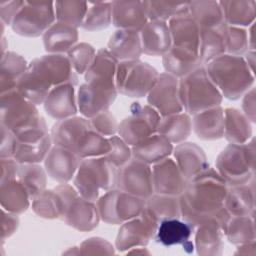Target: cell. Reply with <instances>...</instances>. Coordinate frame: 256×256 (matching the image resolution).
I'll return each mask as SVG.
<instances>
[{"mask_svg": "<svg viewBox=\"0 0 256 256\" xmlns=\"http://www.w3.org/2000/svg\"><path fill=\"white\" fill-rule=\"evenodd\" d=\"M228 187L213 168H207L193 178L179 196L181 218L192 225L214 224L223 231L231 217L224 207Z\"/></svg>", "mask_w": 256, "mask_h": 256, "instance_id": "1", "label": "cell"}, {"mask_svg": "<svg viewBox=\"0 0 256 256\" xmlns=\"http://www.w3.org/2000/svg\"><path fill=\"white\" fill-rule=\"evenodd\" d=\"M1 126L10 130L21 143L36 142L48 134L46 122L36 105L16 88L1 93Z\"/></svg>", "mask_w": 256, "mask_h": 256, "instance_id": "2", "label": "cell"}, {"mask_svg": "<svg viewBox=\"0 0 256 256\" xmlns=\"http://www.w3.org/2000/svg\"><path fill=\"white\" fill-rule=\"evenodd\" d=\"M204 66L209 78L227 99H239L254 83V72L242 56L223 54Z\"/></svg>", "mask_w": 256, "mask_h": 256, "instance_id": "3", "label": "cell"}, {"mask_svg": "<svg viewBox=\"0 0 256 256\" xmlns=\"http://www.w3.org/2000/svg\"><path fill=\"white\" fill-rule=\"evenodd\" d=\"M179 97L183 110L189 115L219 106L223 99L221 92L209 78L204 65L179 78Z\"/></svg>", "mask_w": 256, "mask_h": 256, "instance_id": "4", "label": "cell"}, {"mask_svg": "<svg viewBox=\"0 0 256 256\" xmlns=\"http://www.w3.org/2000/svg\"><path fill=\"white\" fill-rule=\"evenodd\" d=\"M116 168L102 157L81 159L73 178L74 187L81 197L97 201L101 192L115 188Z\"/></svg>", "mask_w": 256, "mask_h": 256, "instance_id": "5", "label": "cell"}, {"mask_svg": "<svg viewBox=\"0 0 256 256\" xmlns=\"http://www.w3.org/2000/svg\"><path fill=\"white\" fill-rule=\"evenodd\" d=\"M216 171L230 186L250 182L255 172L254 140L227 145L217 157Z\"/></svg>", "mask_w": 256, "mask_h": 256, "instance_id": "6", "label": "cell"}, {"mask_svg": "<svg viewBox=\"0 0 256 256\" xmlns=\"http://www.w3.org/2000/svg\"><path fill=\"white\" fill-rule=\"evenodd\" d=\"M158 76L159 73L153 66L140 59L120 61L115 76L117 92L134 98L147 96Z\"/></svg>", "mask_w": 256, "mask_h": 256, "instance_id": "7", "label": "cell"}, {"mask_svg": "<svg viewBox=\"0 0 256 256\" xmlns=\"http://www.w3.org/2000/svg\"><path fill=\"white\" fill-rule=\"evenodd\" d=\"M145 199L124 192L118 188L104 192L96 201L100 219L108 224H122L139 216L145 206Z\"/></svg>", "mask_w": 256, "mask_h": 256, "instance_id": "8", "label": "cell"}, {"mask_svg": "<svg viewBox=\"0 0 256 256\" xmlns=\"http://www.w3.org/2000/svg\"><path fill=\"white\" fill-rule=\"evenodd\" d=\"M160 120V114L152 106L134 102L130 106V115L118 125V135L128 145L133 146L158 133Z\"/></svg>", "mask_w": 256, "mask_h": 256, "instance_id": "9", "label": "cell"}, {"mask_svg": "<svg viewBox=\"0 0 256 256\" xmlns=\"http://www.w3.org/2000/svg\"><path fill=\"white\" fill-rule=\"evenodd\" d=\"M55 22L54 2L25 1L11 27L15 33L21 36L38 37L43 35Z\"/></svg>", "mask_w": 256, "mask_h": 256, "instance_id": "10", "label": "cell"}, {"mask_svg": "<svg viewBox=\"0 0 256 256\" xmlns=\"http://www.w3.org/2000/svg\"><path fill=\"white\" fill-rule=\"evenodd\" d=\"M115 188L146 200L154 194L152 168L149 164L132 158L116 169Z\"/></svg>", "mask_w": 256, "mask_h": 256, "instance_id": "11", "label": "cell"}, {"mask_svg": "<svg viewBox=\"0 0 256 256\" xmlns=\"http://www.w3.org/2000/svg\"><path fill=\"white\" fill-rule=\"evenodd\" d=\"M147 101L161 117L182 112L179 78L167 72L159 74L156 83L147 94Z\"/></svg>", "mask_w": 256, "mask_h": 256, "instance_id": "12", "label": "cell"}, {"mask_svg": "<svg viewBox=\"0 0 256 256\" xmlns=\"http://www.w3.org/2000/svg\"><path fill=\"white\" fill-rule=\"evenodd\" d=\"M117 96L115 85L85 82L77 92L78 111L85 118H92L107 111Z\"/></svg>", "mask_w": 256, "mask_h": 256, "instance_id": "13", "label": "cell"}, {"mask_svg": "<svg viewBox=\"0 0 256 256\" xmlns=\"http://www.w3.org/2000/svg\"><path fill=\"white\" fill-rule=\"evenodd\" d=\"M28 67L38 72L52 87L65 83L73 85L78 83L77 73L74 71L68 57L64 54L43 55L32 60Z\"/></svg>", "mask_w": 256, "mask_h": 256, "instance_id": "14", "label": "cell"}, {"mask_svg": "<svg viewBox=\"0 0 256 256\" xmlns=\"http://www.w3.org/2000/svg\"><path fill=\"white\" fill-rule=\"evenodd\" d=\"M91 126L88 118L72 116L57 120L50 131L53 145L66 148L78 155Z\"/></svg>", "mask_w": 256, "mask_h": 256, "instance_id": "15", "label": "cell"}, {"mask_svg": "<svg viewBox=\"0 0 256 256\" xmlns=\"http://www.w3.org/2000/svg\"><path fill=\"white\" fill-rule=\"evenodd\" d=\"M157 227L158 224L141 212L139 216L122 223L116 237V248L123 251L147 245L154 238Z\"/></svg>", "mask_w": 256, "mask_h": 256, "instance_id": "16", "label": "cell"}, {"mask_svg": "<svg viewBox=\"0 0 256 256\" xmlns=\"http://www.w3.org/2000/svg\"><path fill=\"white\" fill-rule=\"evenodd\" d=\"M151 168L154 193L172 196L182 194L188 180L174 159L167 157L154 163Z\"/></svg>", "mask_w": 256, "mask_h": 256, "instance_id": "17", "label": "cell"}, {"mask_svg": "<svg viewBox=\"0 0 256 256\" xmlns=\"http://www.w3.org/2000/svg\"><path fill=\"white\" fill-rule=\"evenodd\" d=\"M80 161L74 152L53 145L44 160V168L48 176L58 183H67L74 178Z\"/></svg>", "mask_w": 256, "mask_h": 256, "instance_id": "18", "label": "cell"}, {"mask_svg": "<svg viewBox=\"0 0 256 256\" xmlns=\"http://www.w3.org/2000/svg\"><path fill=\"white\" fill-rule=\"evenodd\" d=\"M43 105L48 115L56 120L75 116L78 112L75 85L65 83L53 87L48 93Z\"/></svg>", "mask_w": 256, "mask_h": 256, "instance_id": "19", "label": "cell"}, {"mask_svg": "<svg viewBox=\"0 0 256 256\" xmlns=\"http://www.w3.org/2000/svg\"><path fill=\"white\" fill-rule=\"evenodd\" d=\"M167 23L172 46L182 47L199 53L200 27L191 17L188 10L176 14Z\"/></svg>", "mask_w": 256, "mask_h": 256, "instance_id": "20", "label": "cell"}, {"mask_svg": "<svg viewBox=\"0 0 256 256\" xmlns=\"http://www.w3.org/2000/svg\"><path fill=\"white\" fill-rule=\"evenodd\" d=\"M195 226L191 223L180 220V218H171L161 221L158 224L154 239L163 246L182 245L185 250H193L194 245L189 241Z\"/></svg>", "mask_w": 256, "mask_h": 256, "instance_id": "21", "label": "cell"}, {"mask_svg": "<svg viewBox=\"0 0 256 256\" xmlns=\"http://www.w3.org/2000/svg\"><path fill=\"white\" fill-rule=\"evenodd\" d=\"M142 52L152 56H163L172 46L168 23L148 21L140 31Z\"/></svg>", "mask_w": 256, "mask_h": 256, "instance_id": "22", "label": "cell"}, {"mask_svg": "<svg viewBox=\"0 0 256 256\" xmlns=\"http://www.w3.org/2000/svg\"><path fill=\"white\" fill-rule=\"evenodd\" d=\"M148 22L143 1H113L112 24L118 29L141 31Z\"/></svg>", "mask_w": 256, "mask_h": 256, "instance_id": "23", "label": "cell"}, {"mask_svg": "<svg viewBox=\"0 0 256 256\" xmlns=\"http://www.w3.org/2000/svg\"><path fill=\"white\" fill-rule=\"evenodd\" d=\"M176 164L187 180L208 168L206 155L201 147L191 142H181L173 148Z\"/></svg>", "mask_w": 256, "mask_h": 256, "instance_id": "24", "label": "cell"}, {"mask_svg": "<svg viewBox=\"0 0 256 256\" xmlns=\"http://www.w3.org/2000/svg\"><path fill=\"white\" fill-rule=\"evenodd\" d=\"M108 51L120 62L139 59L142 52L140 32L117 29L108 41Z\"/></svg>", "mask_w": 256, "mask_h": 256, "instance_id": "25", "label": "cell"}, {"mask_svg": "<svg viewBox=\"0 0 256 256\" xmlns=\"http://www.w3.org/2000/svg\"><path fill=\"white\" fill-rule=\"evenodd\" d=\"M192 130L203 140L222 138L224 133V109L221 105L193 115Z\"/></svg>", "mask_w": 256, "mask_h": 256, "instance_id": "26", "label": "cell"}, {"mask_svg": "<svg viewBox=\"0 0 256 256\" xmlns=\"http://www.w3.org/2000/svg\"><path fill=\"white\" fill-rule=\"evenodd\" d=\"M63 220L79 231H89L97 227L100 215L94 201L79 196L69 207Z\"/></svg>", "mask_w": 256, "mask_h": 256, "instance_id": "27", "label": "cell"}, {"mask_svg": "<svg viewBox=\"0 0 256 256\" xmlns=\"http://www.w3.org/2000/svg\"><path fill=\"white\" fill-rule=\"evenodd\" d=\"M173 144L164 135L156 133L145 140L131 146L133 158L154 164L167 157L173 152Z\"/></svg>", "mask_w": 256, "mask_h": 256, "instance_id": "28", "label": "cell"}, {"mask_svg": "<svg viewBox=\"0 0 256 256\" xmlns=\"http://www.w3.org/2000/svg\"><path fill=\"white\" fill-rule=\"evenodd\" d=\"M162 63L165 71L177 78L186 76L202 65L198 52L177 46H171L162 56Z\"/></svg>", "mask_w": 256, "mask_h": 256, "instance_id": "29", "label": "cell"}, {"mask_svg": "<svg viewBox=\"0 0 256 256\" xmlns=\"http://www.w3.org/2000/svg\"><path fill=\"white\" fill-rule=\"evenodd\" d=\"M42 36L44 48L48 54H63L77 44L78 30L56 21Z\"/></svg>", "mask_w": 256, "mask_h": 256, "instance_id": "30", "label": "cell"}, {"mask_svg": "<svg viewBox=\"0 0 256 256\" xmlns=\"http://www.w3.org/2000/svg\"><path fill=\"white\" fill-rule=\"evenodd\" d=\"M142 213L156 224L166 219L181 218L179 196L154 193L146 199Z\"/></svg>", "mask_w": 256, "mask_h": 256, "instance_id": "31", "label": "cell"}, {"mask_svg": "<svg viewBox=\"0 0 256 256\" xmlns=\"http://www.w3.org/2000/svg\"><path fill=\"white\" fill-rule=\"evenodd\" d=\"M224 207L231 216L248 215L255 207V190L253 179L245 184L228 188L224 200Z\"/></svg>", "mask_w": 256, "mask_h": 256, "instance_id": "32", "label": "cell"}, {"mask_svg": "<svg viewBox=\"0 0 256 256\" xmlns=\"http://www.w3.org/2000/svg\"><path fill=\"white\" fill-rule=\"evenodd\" d=\"M118 63L119 61L108 51V49H99L96 52L91 66L85 73V82L115 85Z\"/></svg>", "mask_w": 256, "mask_h": 256, "instance_id": "33", "label": "cell"}, {"mask_svg": "<svg viewBox=\"0 0 256 256\" xmlns=\"http://www.w3.org/2000/svg\"><path fill=\"white\" fill-rule=\"evenodd\" d=\"M223 137L232 144H243L252 137L250 120L244 113L236 108L224 110V133Z\"/></svg>", "mask_w": 256, "mask_h": 256, "instance_id": "34", "label": "cell"}, {"mask_svg": "<svg viewBox=\"0 0 256 256\" xmlns=\"http://www.w3.org/2000/svg\"><path fill=\"white\" fill-rule=\"evenodd\" d=\"M52 88V85L45 78L29 67L16 85L17 91L35 105L43 104Z\"/></svg>", "mask_w": 256, "mask_h": 256, "instance_id": "35", "label": "cell"}, {"mask_svg": "<svg viewBox=\"0 0 256 256\" xmlns=\"http://www.w3.org/2000/svg\"><path fill=\"white\" fill-rule=\"evenodd\" d=\"M30 195L24 185L17 179L1 182L0 202L2 209L20 214L30 205Z\"/></svg>", "mask_w": 256, "mask_h": 256, "instance_id": "36", "label": "cell"}, {"mask_svg": "<svg viewBox=\"0 0 256 256\" xmlns=\"http://www.w3.org/2000/svg\"><path fill=\"white\" fill-rule=\"evenodd\" d=\"M192 132V118L186 112L161 117L158 133L164 135L172 144L184 142Z\"/></svg>", "mask_w": 256, "mask_h": 256, "instance_id": "37", "label": "cell"}, {"mask_svg": "<svg viewBox=\"0 0 256 256\" xmlns=\"http://www.w3.org/2000/svg\"><path fill=\"white\" fill-rule=\"evenodd\" d=\"M226 23L216 28H200L199 58L202 65L225 54L224 29Z\"/></svg>", "mask_w": 256, "mask_h": 256, "instance_id": "38", "label": "cell"}, {"mask_svg": "<svg viewBox=\"0 0 256 256\" xmlns=\"http://www.w3.org/2000/svg\"><path fill=\"white\" fill-rule=\"evenodd\" d=\"M224 21L229 26H249L254 23L256 2L249 1H219Z\"/></svg>", "mask_w": 256, "mask_h": 256, "instance_id": "39", "label": "cell"}, {"mask_svg": "<svg viewBox=\"0 0 256 256\" xmlns=\"http://www.w3.org/2000/svg\"><path fill=\"white\" fill-rule=\"evenodd\" d=\"M28 69L26 60L15 52H6L1 56L0 88L1 93L16 88L17 82Z\"/></svg>", "mask_w": 256, "mask_h": 256, "instance_id": "40", "label": "cell"}, {"mask_svg": "<svg viewBox=\"0 0 256 256\" xmlns=\"http://www.w3.org/2000/svg\"><path fill=\"white\" fill-rule=\"evenodd\" d=\"M188 11L200 28H216L225 24L218 1L188 2Z\"/></svg>", "mask_w": 256, "mask_h": 256, "instance_id": "41", "label": "cell"}, {"mask_svg": "<svg viewBox=\"0 0 256 256\" xmlns=\"http://www.w3.org/2000/svg\"><path fill=\"white\" fill-rule=\"evenodd\" d=\"M223 233L226 235L227 239L235 245H242L254 241L255 225L253 213L231 216L223 229Z\"/></svg>", "mask_w": 256, "mask_h": 256, "instance_id": "42", "label": "cell"}, {"mask_svg": "<svg viewBox=\"0 0 256 256\" xmlns=\"http://www.w3.org/2000/svg\"><path fill=\"white\" fill-rule=\"evenodd\" d=\"M223 231L214 224H202L195 233V248L201 255H219L223 248Z\"/></svg>", "mask_w": 256, "mask_h": 256, "instance_id": "43", "label": "cell"}, {"mask_svg": "<svg viewBox=\"0 0 256 256\" xmlns=\"http://www.w3.org/2000/svg\"><path fill=\"white\" fill-rule=\"evenodd\" d=\"M47 175L45 168L39 163L20 164L16 179L24 185L32 200L45 190Z\"/></svg>", "mask_w": 256, "mask_h": 256, "instance_id": "44", "label": "cell"}, {"mask_svg": "<svg viewBox=\"0 0 256 256\" xmlns=\"http://www.w3.org/2000/svg\"><path fill=\"white\" fill-rule=\"evenodd\" d=\"M50 133L37 142L33 143H17L13 158L20 164L40 163L44 161L52 145Z\"/></svg>", "mask_w": 256, "mask_h": 256, "instance_id": "45", "label": "cell"}, {"mask_svg": "<svg viewBox=\"0 0 256 256\" xmlns=\"http://www.w3.org/2000/svg\"><path fill=\"white\" fill-rule=\"evenodd\" d=\"M89 4L83 1L54 2L56 21L78 28L82 26Z\"/></svg>", "mask_w": 256, "mask_h": 256, "instance_id": "46", "label": "cell"}, {"mask_svg": "<svg viewBox=\"0 0 256 256\" xmlns=\"http://www.w3.org/2000/svg\"><path fill=\"white\" fill-rule=\"evenodd\" d=\"M88 10L82 28L88 31H97L107 28L112 23V2L88 3Z\"/></svg>", "mask_w": 256, "mask_h": 256, "instance_id": "47", "label": "cell"}, {"mask_svg": "<svg viewBox=\"0 0 256 256\" xmlns=\"http://www.w3.org/2000/svg\"><path fill=\"white\" fill-rule=\"evenodd\" d=\"M148 21H169L176 14L188 10V2L143 1Z\"/></svg>", "mask_w": 256, "mask_h": 256, "instance_id": "48", "label": "cell"}, {"mask_svg": "<svg viewBox=\"0 0 256 256\" xmlns=\"http://www.w3.org/2000/svg\"><path fill=\"white\" fill-rule=\"evenodd\" d=\"M31 201L32 209L38 216L46 219H62L60 203L54 189L44 190Z\"/></svg>", "mask_w": 256, "mask_h": 256, "instance_id": "49", "label": "cell"}, {"mask_svg": "<svg viewBox=\"0 0 256 256\" xmlns=\"http://www.w3.org/2000/svg\"><path fill=\"white\" fill-rule=\"evenodd\" d=\"M248 33L242 27L229 26L226 24L224 29L225 54L242 56L249 50Z\"/></svg>", "mask_w": 256, "mask_h": 256, "instance_id": "50", "label": "cell"}, {"mask_svg": "<svg viewBox=\"0 0 256 256\" xmlns=\"http://www.w3.org/2000/svg\"><path fill=\"white\" fill-rule=\"evenodd\" d=\"M96 52L92 45L82 42L73 46L67 52V57L77 74H85L91 66Z\"/></svg>", "mask_w": 256, "mask_h": 256, "instance_id": "51", "label": "cell"}, {"mask_svg": "<svg viewBox=\"0 0 256 256\" xmlns=\"http://www.w3.org/2000/svg\"><path fill=\"white\" fill-rule=\"evenodd\" d=\"M110 149V142L108 137L96 132L92 128L87 134V137L78 152L81 159L91 157L105 156Z\"/></svg>", "mask_w": 256, "mask_h": 256, "instance_id": "52", "label": "cell"}, {"mask_svg": "<svg viewBox=\"0 0 256 256\" xmlns=\"http://www.w3.org/2000/svg\"><path fill=\"white\" fill-rule=\"evenodd\" d=\"M110 142V149L105 155V158L116 169L130 161L132 156L131 146L128 145L119 135H113L108 137Z\"/></svg>", "mask_w": 256, "mask_h": 256, "instance_id": "53", "label": "cell"}, {"mask_svg": "<svg viewBox=\"0 0 256 256\" xmlns=\"http://www.w3.org/2000/svg\"><path fill=\"white\" fill-rule=\"evenodd\" d=\"M89 122L93 130L104 135L105 137H111L118 133L119 123L109 110L90 118Z\"/></svg>", "mask_w": 256, "mask_h": 256, "instance_id": "54", "label": "cell"}, {"mask_svg": "<svg viewBox=\"0 0 256 256\" xmlns=\"http://www.w3.org/2000/svg\"><path fill=\"white\" fill-rule=\"evenodd\" d=\"M82 254H110L114 253L112 245L105 239L93 237L84 241L80 245Z\"/></svg>", "mask_w": 256, "mask_h": 256, "instance_id": "55", "label": "cell"}, {"mask_svg": "<svg viewBox=\"0 0 256 256\" xmlns=\"http://www.w3.org/2000/svg\"><path fill=\"white\" fill-rule=\"evenodd\" d=\"M17 139L15 135L5 127L1 126V143H0V156L1 158H11L14 156Z\"/></svg>", "mask_w": 256, "mask_h": 256, "instance_id": "56", "label": "cell"}, {"mask_svg": "<svg viewBox=\"0 0 256 256\" xmlns=\"http://www.w3.org/2000/svg\"><path fill=\"white\" fill-rule=\"evenodd\" d=\"M25 1H1L0 2V16L1 22L11 25L14 18L23 7Z\"/></svg>", "mask_w": 256, "mask_h": 256, "instance_id": "57", "label": "cell"}, {"mask_svg": "<svg viewBox=\"0 0 256 256\" xmlns=\"http://www.w3.org/2000/svg\"><path fill=\"white\" fill-rule=\"evenodd\" d=\"M18 226H19L18 215L2 209V217H1L2 240L4 241L5 238L10 237L18 228Z\"/></svg>", "mask_w": 256, "mask_h": 256, "instance_id": "58", "label": "cell"}, {"mask_svg": "<svg viewBox=\"0 0 256 256\" xmlns=\"http://www.w3.org/2000/svg\"><path fill=\"white\" fill-rule=\"evenodd\" d=\"M19 166L20 163L13 157L1 158V182L16 179Z\"/></svg>", "mask_w": 256, "mask_h": 256, "instance_id": "59", "label": "cell"}, {"mask_svg": "<svg viewBox=\"0 0 256 256\" xmlns=\"http://www.w3.org/2000/svg\"><path fill=\"white\" fill-rule=\"evenodd\" d=\"M243 96L242 112L251 122H255V89L252 87Z\"/></svg>", "mask_w": 256, "mask_h": 256, "instance_id": "60", "label": "cell"}]
</instances>
